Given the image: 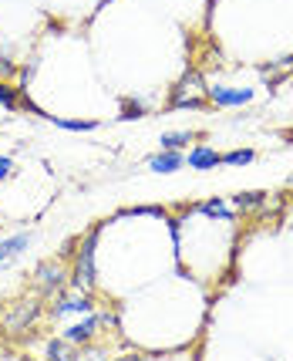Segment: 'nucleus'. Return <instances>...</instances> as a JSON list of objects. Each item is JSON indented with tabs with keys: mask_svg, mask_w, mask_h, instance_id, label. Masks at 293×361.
Returning <instances> with one entry per match:
<instances>
[{
	"mask_svg": "<svg viewBox=\"0 0 293 361\" xmlns=\"http://www.w3.org/2000/svg\"><path fill=\"white\" fill-rule=\"evenodd\" d=\"M94 240H98V230L85 236V243L77 247V260H75V274H71V281L75 287L81 290H92L94 287Z\"/></svg>",
	"mask_w": 293,
	"mask_h": 361,
	"instance_id": "obj_1",
	"label": "nucleus"
},
{
	"mask_svg": "<svg viewBox=\"0 0 293 361\" xmlns=\"http://www.w3.org/2000/svg\"><path fill=\"white\" fill-rule=\"evenodd\" d=\"M172 109H189V111H202L206 109V88H202V78L196 71H189L179 88H175V98H172Z\"/></svg>",
	"mask_w": 293,
	"mask_h": 361,
	"instance_id": "obj_2",
	"label": "nucleus"
},
{
	"mask_svg": "<svg viewBox=\"0 0 293 361\" xmlns=\"http://www.w3.org/2000/svg\"><path fill=\"white\" fill-rule=\"evenodd\" d=\"M92 311H94L92 290H81V287H75V294L58 298V304H51V317H54V321H61V317H68V314H92Z\"/></svg>",
	"mask_w": 293,
	"mask_h": 361,
	"instance_id": "obj_3",
	"label": "nucleus"
},
{
	"mask_svg": "<svg viewBox=\"0 0 293 361\" xmlns=\"http://www.w3.org/2000/svg\"><path fill=\"white\" fill-rule=\"evenodd\" d=\"M41 311H44V304L37 298L31 300H20V304H14V311L7 314V321H4V328L11 331V334H17V331H27L34 328V321L41 317Z\"/></svg>",
	"mask_w": 293,
	"mask_h": 361,
	"instance_id": "obj_4",
	"label": "nucleus"
},
{
	"mask_svg": "<svg viewBox=\"0 0 293 361\" xmlns=\"http://www.w3.org/2000/svg\"><path fill=\"white\" fill-rule=\"evenodd\" d=\"M64 267L61 264H54V260H47V264H41V267L34 270V283L41 287V298H54L58 290L64 287Z\"/></svg>",
	"mask_w": 293,
	"mask_h": 361,
	"instance_id": "obj_5",
	"label": "nucleus"
},
{
	"mask_svg": "<svg viewBox=\"0 0 293 361\" xmlns=\"http://www.w3.org/2000/svg\"><path fill=\"white\" fill-rule=\"evenodd\" d=\"M206 98L219 105V109H239V105H247L253 92L249 88H226V85H209L206 88Z\"/></svg>",
	"mask_w": 293,
	"mask_h": 361,
	"instance_id": "obj_6",
	"label": "nucleus"
},
{
	"mask_svg": "<svg viewBox=\"0 0 293 361\" xmlns=\"http://www.w3.org/2000/svg\"><path fill=\"white\" fill-rule=\"evenodd\" d=\"M105 321H101V314H88L85 321H77V324H71V328H64V341H71V345H88L94 334H98V328H101Z\"/></svg>",
	"mask_w": 293,
	"mask_h": 361,
	"instance_id": "obj_7",
	"label": "nucleus"
},
{
	"mask_svg": "<svg viewBox=\"0 0 293 361\" xmlns=\"http://www.w3.org/2000/svg\"><path fill=\"white\" fill-rule=\"evenodd\" d=\"M31 240H34L31 233H17V236H11V240H4V243H0V267H7L14 257H20V253L31 247Z\"/></svg>",
	"mask_w": 293,
	"mask_h": 361,
	"instance_id": "obj_8",
	"label": "nucleus"
},
{
	"mask_svg": "<svg viewBox=\"0 0 293 361\" xmlns=\"http://www.w3.org/2000/svg\"><path fill=\"white\" fill-rule=\"evenodd\" d=\"M185 166V156L182 152H169V149H162L158 156L149 159V169L152 173H175V169H182Z\"/></svg>",
	"mask_w": 293,
	"mask_h": 361,
	"instance_id": "obj_9",
	"label": "nucleus"
},
{
	"mask_svg": "<svg viewBox=\"0 0 293 361\" xmlns=\"http://www.w3.org/2000/svg\"><path fill=\"white\" fill-rule=\"evenodd\" d=\"M219 166V152L216 149H209V145H196L192 152H189V169H216Z\"/></svg>",
	"mask_w": 293,
	"mask_h": 361,
	"instance_id": "obj_10",
	"label": "nucleus"
},
{
	"mask_svg": "<svg viewBox=\"0 0 293 361\" xmlns=\"http://www.w3.org/2000/svg\"><path fill=\"white\" fill-rule=\"evenodd\" d=\"M199 209L206 213V216H216V220H226V223L236 220V213H232V209H230L226 203H223V200H213V203H202Z\"/></svg>",
	"mask_w": 293,
	"mask_h": 361,
	"instance_id": "obj_11",
	"label": "nucleus"
},
{
	"mask_svg": "<svg viewBox=\"0 0 293 361\" xmlns=\"http://www.w3.org/2000/svg\"><path fill=\"white\" fill-rule=\"evenodd\" d=\"M192 142V132H166L162 135V149H169V152H179Z\"/></svg>",
	"mask_w": 293,
	"mask_h": 361,
	"instance_id": "obj_12",
	"label": "nucleus"
},
{
	"mask_svg": "<svg viewBox=\"0 0 293 361\" xmlns=\"http://www.w3.org/2000/svg\"><path fill=\"white\" fill-rule=\"evenodd\" d=\"M47 122H54L58 128H68V132H92L94 122H81V118H58V115H47Z\"/></svg>",
	"mask_w": 293,
	"mask_h": 361,
	"instance_id": "obj_13",
	"label": "nucleus"
},
{
	"mask_svg": "<svg viewBox=\"0 0 293 361\" xmlns=\"http://www.w3.org/2000/svg\"><path fill=\"white\" fill-rule=\"evenodd\" d=\"M263 203H266V192H239V196H236V206H239V209H260Z\"/></svg>",
	"mask_w": 293,
	"mask_h": 361,
	"instance_id": "obj_14",
	"label": "nucleus"
},
{
	"mask_svg": "<svg viewBox=\"0 0 293 361\" xmlns=\"http://www.w3.org/2000/svg\"><path fill=\"white\" fill-rule=\"evenodd\" d=\"M253 149H236V152H226V156H219V162H226V166H247L253 162Z\"/></svg>",
	"mask_w": 293,
	"mask_h": 361,
	"instance_id": "obj_15",
	"label": "nucleus"
},
{
	"mask_svg": "<svg viewBox=\"0 0 293 361\" xmlns=\"http://www.w3.org/2000/svg\"><path fill=\"white\" fill-rule=\"evenodd\" d=\"M47 355H51V358H71V355H75V345H71V341H47Z\"/></svg>",
	"mask_w": 293,
	"mask_h": 361,
	"instance_id": "obj_16",
	"label": "nucleus"
},
{
	"mask_svg": "<svg viewBox=\"0 0 293 361\" xmlns=\"http://www.w3.org/2000/svg\"><path fill=\"white\" fill-rule=\"evenodd\" d=\"M0 109H7V111L17 109V92L7 85V81H0Z\"/></svg>",
	"mask_w": 293,
	"mask_h": 361,
	"instance_id": "obj_17",
	"label": "nucleus"
},
{
	"mask_svg": "<svg viewBox=\"0 0 293 361\" xmlns=\"http://www.w3.org/2000/svg\"><path fill=\"white\" fill-rule=\"evenodd\" d=\"M145 115V102H125V111H122V118H142Z\"/></svg>",
	"mask_w": 293,
	"mask_h": 361,
	"instance_id": "obj_18",
	"label": "nucleus"
},
{
	"mask_svg": "<svg viewBox=\"0 0 293 361\" xmlns=\"http://www.w3.org/2000/svg\"><path fill=\"white\" fill-rule=\"evenodd\" d=\"M11 176H14V159L0 156V183H4V179H11Z\"/></svg>",
	"mask_w": 293,
	"mask_h": 361,
	"instance_id": "obj_19",
	"label": "nucleus"
},
{
	"mask_svg": "<svg viewBox=\"0 0 293 361\" xmlns=\"http://www.w3.org/2000/svg\"><path fill=\"white\" fill-rule=\"evenodd\" d=\"M290 183H293V179H290Z\"/></svg>",
	"mask_w": 293,
	"mask_h": 361,
	"instance_id": "obj_20",
	"label": "nucleus"
}]
</instances>
